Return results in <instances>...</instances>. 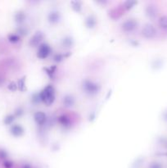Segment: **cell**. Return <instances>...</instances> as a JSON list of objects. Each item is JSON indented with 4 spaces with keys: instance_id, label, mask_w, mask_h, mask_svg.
<instances>
[{
    "instance_id": "1",
    "label": "cell",
    "mask_w": 167,
    "mask_h": 168,
    "mask_svg": "<svg viewBox=\"0 0 167 168\" xmlns=\"http://www.w3.org/2000/svg\"><path fill=\"white\" fill-rule=\"evenodd\" d=\"M81 89L89 97H95L102 90V85L91 79H84L81 83Z\"/></svg>"
},
{
    "instance_id": "2",
    "label": "cell",
    "mask_w": 167,
    "mask_h": 168,
    "mask_svg": "<svg viewBox=\"0 0 167 168\" xmlns=\"http://www.w3.org/2000/svg\"><path fill=\"white\" fill-rule=\"evenodd\" d=\"M41 102L44 103L47 107L52 106L56 99V90L52 84H48L39 92Z\"/></svg>"
},
{
    "instance_id": "3",
    "label": "cell",
    "mask_w": 167,
    "mask_h": 168,
    "mask_svg": "<svg viewBox=\"0 0 167 168\" xmlns=\"http://www.w3.org/2000/svg\"><path fill=\"white\" fill-rule=\"evenodd\" d=\"M138 26H139V24H138L137 19L129 18L122 22V24L120 25V27H121V30H122L123 32L126 34H130L133 33L134 31H135L136 30L138 29Z\"/></svg>"
},
{
    "instance_id": "4",
    "label": "cell",
    "mask_w": 167,
    "mask_h": 168,
    "mask_svg": "<svg viewBox=\"0 0 167 168\" xmlns=\"http://www.w3.org/2000/svg\"><path fill=\"white\" fill-rule=\"evenodd\" d=\"M52 52H53V48H52L51 45L44 42L37 48L36 56L40 60H44L51 55Z\"/></svg>"
},
{
    "instance_id": "5",
    "label": "cell",
    "mask_w": 167,
    "mask_h": 168,
    "mask_svg": "<svg viewBox=\"0 0 167 168\" xmlns=\"http://www.w3.org/2000/svg\"><path fill=\"white\" fill-rule=\"evenodd\" d=\"M141 35L146 40H153L154 38H156V35H157V30L153 24L147 23L142 28Z\"/></svg>"
},
{
    "instance_id": "6",
    "label": "cell",
    "mask_w": 167,
    "mask_h": 168,
    "mask_svg": "<svg viewBox=\"0 0 167 168\" xmlns=\"http://www.w3.org/2000/svg\"><path fill=\"white\" fill-rule=\"evenodd\" d=\"M44 37L45 35L42 31H36L30 40V45L33 48H38L42 43H44L43 40H44Z\"/></svg>"
},
{
    "instance_id": "7",
    "label": "cell",
    "mask_w": 167,
    "mask_h": 168,
    "mask_svg": "<svg viewBox=\"0 0 167 168\" xmlns=\"http://www.w3.org/2000/svg\"><path fill=\"white\" fill-rule=\"evenodd\" d=\"M9 132L12 136L15 138H21L26 133L25 128L20 124H13L9 128Z\"/></svg>"
},
{
    "instance_id": "8",
    "label": "cell",
    "mask_w": 167,
    "mask_h": 168,
    "mask_svg": "<svg viewBox=\"0 0 167 168\" xmlns=\"http://www.w3.org/2000/svg\"><path fill=\"white\" fill-rule=\"evenodd\" d=\"M48 22L50 25L55 26L58 25L59 22H61L62 19V14L61 12L58 10H52L48 12L47 17Z\"/></svg>"
},
{
    "instance_id": "9",
    "label": "cell",
    "mask_w": 167,
    "mask_h": 168,
    "mask_svg": "<svg viewBox=\"0 0 167 168\" xmlns=\"http://www.w3.org/2000/svg\"><path fill=\"white\" fill-rule=\"evenodd\" d=\"M34 121L35 122V124L39 126H43L47 123L48 117L45 112H42V111H38L36 112H35L34 116Z\"/></svg>"
},
{
    "instance_id": "10",
    "label": "cell",
    "mask_w": 167,
    "mask_h": 168,
    "mask_svg": "<svg viewBox=\"0 0 167 168\" xmlns=\"http://www.w3.org/2000/svg\"><path fill=\"white\" fill-rule=\"evenodd\" d=\"M98 25V18L94 14L87 16L84 19V26L89 30H94Z\"/></svg>"
},
{
    "instance_id": "11",
    "label": "cell",
    "mask_w": 167,
    "mask_h": 168,
    "mask_svg": "<svg viewBox=\"0 0 167 168\" xmlns=\"http://www.w3.org/2000/svg\"><path fill=\"white\" fill-rule=\"evenodd\" d=\"M76 102V98L74 97V95L71 94H66L62 98V105L66 108H71L75 106Z\"/></svg>"
},
{
    "instance_id": "12",
    "label": "cell",
    "mask_w": 167,
    "mask_h": 168,
    "mask_svg": "<svg viewBox=\"0 0 167 168\" xmlns=\"http://www.w3.org/2000/svg\"><path fill=\"white\" fill-rule=\"evenodd\" d=\"M58 122L64 129H69L72 125L71 119L67 114H62L58 117Z\"/></svg>"
},
{
    "instance_id": "13",
    "label": "cell",
    "mask_w": 167,
    "mask_h": 168,
    "mask_svg": "<svg viewBox=\"0 0 167 168\" xmlns=\"http://www.w3.org/2000/svg\"><path fill=\"white\" fill-rule=\"evenodd\" d=\"M146 16L151 20H154L158 14V9L154 4H149L145 9Z\"/></svg>"
},
{
    "instance_id": "14",
    "label": "cell",
    "mask_w": 167,
    "mask_h": 168,
    "mask_svg": "<svg viewBox=\"0 0 167 168\" xmlns=\"http://www.w3.org/2000/svg\"><path fill=\"white\" fill-rule=\"evenodd\" d=\"M61 45L66 49H71L75 45V40L71 35H66L61 40Z\"/></svg>"
},
{
    "instance_id": "15",
    "label": "cell",
    "mask_w": 167,
    "mask_h": 168,
    "mask_svg": "<svg viewBox=\"0 0 167 168\" xmlns=\"http://www.w3.org/2000/svg\"><path fill=\"white\" fill-rule=\"evenodd\" d=\"M26 15L24 11L17 12L14 15V21L17 25H22L26 21Z\"/></svg>"
},
{
    "instance_id": "16",
    "label": "cell",
    "mask_w": 167,
    "mask_h": 168,
    "mask_svg": "<svg viewBox=\"0 0 167 168\" xmlns=\"http://www.w3.org/2000/svg\"><path fill=\"white\" fill-rule=\"evenodd\" d=\"M71 6L72 10L76 13H81L82 10H83V4L82 2L78 1V0H75V1H71Z\"/></svg>"
},
{
    "instance_id": "17",
    "label": "cell",
    "mask_w": 167,
    "mask_h": 168,
    "mask_svg": "<svg viewBox=\"0 0 167 168\" xmlns=\"http://www.w3.org/2000/svg\"><path fill=\"white\" fill-rule=\"evenodd\" d=\"M17 88H18L19 91L25 92L27 90V88H26V76L21 77L18 81H17Z\"/></svg>"
},
{
    "instance_id": "18",
    "label": "cell",
    "mask_w": 167,
    "mask_h": 168,
    "mask_svg": "<svg viewBox=\"0 0 167 168\" xmlns=\"http://www.w3.org/2000/svg\"><path fill=\"white\" fill-rule=\"evenodd\" d=\"M71 55V52H67V53H58L53 57V60L56 62L59 63V62H62L66 58H69Z\"/></svg>"
},
{
    "instance_id": "19",
    "label": "cell",
    "mask_w": 167,
    "mask_h": 168,
    "mask_svg": "<svg viewBox=\"0 0 167 168\" xmlns=\"http://www.w3.org/2000/svg\"><path fill=\"white\" fill-rule=\"evenodd\" d=\"M15 120H16V117L14 116V114H8L4 117L3 122L5 125H10L11 126L12 125H13Z\"/></svg>"
},
{
    "instance_id": "20",
    "label": "cell",
    "mask_w": 167,
    "mask_h": 168,
    "mask_svg": "<svg viewBox=\"0 0 167 168\" xmlns=\"http://www.w3.org/2000/svg\"><path fill=\"white\" fill-rule=\"evenodd\" d=\"M7 40L12 44H17L18 42L21 41V36H19L17 34H9L7 35Z\"/></svg>"
},
{
    "instance_id": "21",
    "label": "cell",
    "mask_w": 167,
    "mask_h": 168,
    "mask_svg": "<svg viewBox=\"0 0 167 168\" xmlns=\"http://www.w3.org/2000/svg\"><path fill=\"white\" fill-rule=\"evenodd\" d=\"M56 70H57V66H49V67H44V71H45V73L47 74V76L50 79L53 78V76H54L55 72H56Z\"/></svg>"
},
{
    "instance_id": "22",
    "label": "cell",
    "mask_w": 167,
    "mask_h": 168,
    "mask_svg": "<svg viewBox=\"0 0 167 168\" xmlns=\"http://www.w3.org/2000/svg\"><path fill=\"white\" fill-rule=\"evenodd\" d=\"M158 24L160 26L161 29L164 30H167V16L166 15H164L161 16L159 21H158Z\"/></svg>"
},
{
    "instance_id": "23",
    "label": "cell",
    "mask_w": 167,
    "mask_h": 168,
    "mask_svg": "<svg viewBox=\"0 0 167 168\" xmlns=\"http://www.w3.org/2000/svg\"><path fill=\"white\" fill-rule=\"evenodd\" d=\"M137 4H138L137 1H126V2L124 3L123 7L125 10L130 11V10H131L133 7H135V5H137Z\"/></svg>"
},
{
    "instance_id": "24",
    "label": "cell",
    "mask_w": 167,
    "mask_h": 168,
    "mask_svg": "<svg viewBox=\"0 0 167 168\" xmlns=\"http://www.w3.org/2000/svg\"><path fill=\"white\" fill-rule=\"evenodd\" d=\"M24 114H25V110L22 107H18L15 110L14 116L16 117V118H20V117H23Z\"/></svg>"
},
{
    "instance_id": "25",
    "label": "cell",
    "mask_w": 167,
    "mask_h": 168,
    "mask_svg": "<svg viewBox=\"0 0 167 168\" xmlns=\"http://www.w3.org/2000/svg\"><path fill=\"white\" fill-rule=\"evenodd\" d=\"M16 34H17L19 36H26V35L28 34V30L26 29V27H23V26H19L18 28L17 29V32Z\"/></svg>"
},
{
    "instance_id": "26",
    "label": "cell",
    "mask_w": 167,
    "mask_h": 168,
    "mask_svg": "<svg viewBox=\"0 0 167 168\" xmlns=\"http://www.w3.org/2000/svg\"><path fill=\"white\" fill-rule=\"evenodd\" d=\"M7 89L11 92H16L18 90V88H17V82L15 81H11L9 84H7Z\"/></svg>"
},
{
    "instance_id": "27",
    "label": "cell",
    "mask_w": 167,
    "mask_h": 168,
    "mask_svg": "<svg viewBox=\"0 0 167 168\" xmlns=\"http://www.w3.org/2000/svg\"><path fill=\"white\" fill-rule=\"evenodd\" d=\"M31 102L34 104H39L41 102V100H40V94L39 93H36V94H34L31 97Z\"/></svg>"
},
{
    "instance_id": "28",
    "label": "cell",
    "mask_w": 167,
    "mask_h": 168,
    "mask_svg": "<svg viewBox=\"0 0 167 168\" xmlns=\"http://www.w3.org/2000/svg\"><path fill=\"white\" fill-rule=\"evenodd\" d=\"M7 157H8V154L5 149H0V159L1 160H7Z\"/></svg>"
},
{
    "instance_id": "29",
    "label": "cell",
    "mask_w": 167,
    "mask_h": 168,
    "mask_svg": "<svg viewBox=\"0 0 167 168\" xmlns=\"http://www.w3.org/2000/svg\"><path fill=\"white\" fill-rule=\"evenodd\" d=\"M3 166H4V168H13V162L10 160H5L3 162Z\"/></svg>"
},
{
    "instance_id": "30",
    "label": "cell",
    "mask_w": 167,
    "mask_h": 168,
    "mask_svg": "<svg viewBox=\"0 0 167 168\" xmlns=\"http://www.w3.org/2000/svg\"><path fill=\"white\" fill-rule=\"evenodd\" d=\"M149 168H163V167H162V165L159 163V162H152V163L150 164Z\"/></svg>"
},
{
    "instance_id": "31",
    "label": "cell",
    "mask_w": 167,
    "mask_h": 168,
    "mask_svg": "<svg viewBox=\"0 0 167 168\" xmlns=\"http://www.w3.org/2000/svg\"><path fill=\"white\" fill-rule=\"evenodd\" d=\"M22 168H32V167L29 163H23L22 166Z\"/></svg>"
},
{
    "instance_id": "32",
    "label": "cell",
    "mask_w": 167,
    "mask_h": 168,
    "mask_svg": "<svg viewBox=\"0 0 167 168\" xmlns=\"http://www.w3.org/2000/svg\"><path fill=\"white\" fill-rule=\"evenodd\" d=\"M163 118L165 121H167V111H166V112L163 113Z\"/></svg>"
},
{
    "instance_id": "33",
    "label": "cell",
    "mask_w": 167,
    "mask_h": 168,
    "mask_svg": "<svg viewBox=\"0 0 167 168\" xmlns=\"http://www.w3.org/2000/svg\"><path fill=\"white\" fill-rule=\"evenodd\" d=\"M165 155H166V156H167V154H165Z\"/></svg>"
}]
</instances>
